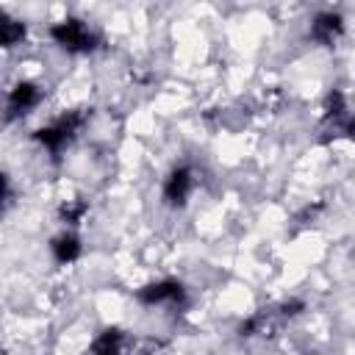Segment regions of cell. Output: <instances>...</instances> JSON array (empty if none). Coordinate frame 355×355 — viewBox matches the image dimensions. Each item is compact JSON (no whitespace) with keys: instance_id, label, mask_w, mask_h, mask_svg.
<instances>
[{"instance_id":"10","label":"cell","mask_w":355,"mask_h":355,"mask_svg":"<svg viewBox=\"0 0 355 355\" xmlns=\"http://www.w3.org/2000/svg\"><path fill=\"white\" fill-rule=\"evenodd\" d=\"M125 347V333L119 327H105L94 341H92V352H100V355H111V352H119Z\"/></svg>"},{"instance_id":"5","label":"cell","mask_w":355,"mask_h":355,"mask_svg":"<svg viewBox=\"0 0 355 355\" xmlns=\"http://www.w3.org/2000/svg\"><path fill=\"white\" fill-rule=\"evenodd\" d=\"M344 36V17L338 11H319L308 28V39L319 47H333Z\"/></svg>"},{"instance_id":"6","label":"cell","mask_w":355,"mask_h":355,"mask_svg":"<svg viewBox=\"0 0 355 355\" xmlns=\"http://www.w3.org/2000/svg\"><path fill=\"white\" fill-rule=\"evenodd\" d=\"M42 103V89L31 80H19L11 86L8 92V116H19V114H28L33 111L36 105Z\"/></svg>"},{"instance_id":"12","label":"cell","mask_w":355,"mask_h":355,"mask_svg":"<svg viewBox=\"0 0 355 355\" xmlns=\"http://www.w3.org/2000/svg\"><path fill=\"white\" fill-rule=\"evenodd\" d=\"M275 311H277V316L286 322V319H294V316H300V313L305 311V302H302V300H286V302H280Z\"/></svg>"},{"instance_id":"8","label":"cell","mask_w":355,"mask_h":355,"mask_svg":"<svg viewBox=\"0 0 355 355\" xmlns=\"http://www.w3.org/2000/svg\"><path fill=\"white\" fill-rule=\"evenodd\" d=\"M347 114H349V108H347V97H344L338 89L327 92V97H324V105H322V119H324L327 125L338 128V125H341V119H344Z\"/></svg>"},{"instance_id":"4","label":"cell","mask_w":355,"mask_h":355,"mask_svg":"<svg viewBox=\"0 0 355 355\" xmlns=\"http://www.w3.org/2000/svg\"><path fill=\"white\" fill-rule=\"evenodd\" d=\"M197 186V178H194V169L191 166H175L166 178H164V186H161V197L169 208H183L191 197Z\"/></svg>"},{"instance_id":"1","label":"cell","mask_w":355,"mask_h":355,"mask_svg":"<svg viewBox=\"0 0 355 355\" xmlns=\"http://www.w3.org/2000/svg\"><path fill=\"white\" fill-rule=\"evenodd\" d=\"M83 125H86V114H83V111H67V114H61L58 119H53L50 125L39 128V130L33 133V139H36L53 158H58V155L72 144V139L83 130Z\"/></svg>"},{"instance_id":"13","label":"cell","mask_w":355,"mask_h":355,"mask_svg":"<svg viewBox=\"0 0 355 355\" xmlns=\"http://www.w3.org/2000/svg\"><path fill=\"white\" fill-rule=\"evenodd\" d=\"M344 139H349V141H355V114H347L344 119H341V125L336 128Z\"/></svg>"},{"instance_id":"11","label":"cell","mask_w":355,"mask_h":355,"mask_svg":"<svg viewBox=\"0 0 355 355\" xmlns=\"http://www.w3.org/2000/svg\"><path fill=\"white\" fill-rule=\"evenodd\" d=\"M25 33H28V28H25L22 19L3 17V25H0V42H3V47H17V44H22Z\"/></svg>"},{"instance_id":"9","label":"cell","mask_w":355,"mask_h":355,"mask_svg":"<svg viewBox=\"0 0 355 355\" xmlns=\"http://www.w3.org/2000/svg\"><path fill=\"white\" fill-rule=\"evenodd\" d=\"M89 214V202L75 197V200H64L58 205V222H64L67 227H78L83 222V216Z\"/></svg>"},{"instance_id":"7","label":"cell","mask_w":355,"mask_h":355,"mask_svg":"<svg viewBox=\"0 0 355 355\" xmlns=\"http://www.w3.org/2000/svg\"><path fill=\"white\" fill-rule=\"evenodd\" d=\"M50 252H53V258L58 261V263H75L78 258H80V252H83V244H80V239L72 233V230H64V233H58L53 241H50Z\"/></svg>"},{"instance_id":"2","label":"cell","mask_w":355,"mask_h":355,"mask_svg":"<svg viewBox=\"0 0 355 355\" xmlns=\"http://www.w3.org/2000/svg\"><path fill=\"white\" fill-rule=\"evenodd\" d=\"M50 39L61 47V50H67V53H72V55H83V53H92L94 47H97V36L89 31V25L83 22V19H78V17H67V19H61V22H55L53 28H50Z\"/></svg>"},{"instance_id":"3","label":"cell","mask_w":355,"mask_h":355,"mask_svg":"<svg viewBox=\"0 0 355 355\" xmlns=\"http://www.w3.org/2000/svg\"><path fill=\"white\" fill-rule=\"evenodd\" d=\"M136 300L147 308H155V305H183L186 302V288L180 280H172V277H164V280H155V283H147L136 291Z\"/></svg>"}]
</instances>
